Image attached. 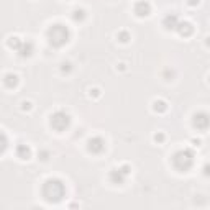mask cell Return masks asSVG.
I'll use <instances>...</instances> for the list:
<instances>
[{"label": "cell", "mask_w": 210, "mask_h": 210, "mask_svg": "<svg viewBox=\"0 0 210 210\" xmlns=\"http://www.w3.org/2000/svg\"><path fill=\"white\" fill-rule=\"evenodd\" d=\"M194 128L200 131H205L207 128L210 126V115L209 113H204V112H199V113L194 115Z\"/></svg>", "instance_id": "3957f363"}, {"label": "cell", "mask_w": 210, "mask_h": 210, "mask_svg": "<svg viewBox=\"0 0 210 210\" xmlns=\"http://www.w3.org/2000/svg\"><path fill=\"white\" fill-rule=\"evenodd\" d=\"M16 156L20 158V159H30V156H31V151H30V148H28L27 145H20L18 146V149H16Z\"/></svg>", "instance_id": "8992f818"}, {"label": "cell", "mask_w": 210, "mask_h": 210, "mask_svg": "<svg viewBox=\"0 0 210 210\" xmlns=\"http://www.w3.org/2000/svg\"><path fill=\"white\" fill-rule=\"evenodd\" d=\"M69 30L61 25V23H56V25H51V28L48 30V38H49V43L54 46H62L69 41Z\"/></svg>", "instance_id": "6da1fadb"}, {"label": "cell", "mask_w": 210, "mask_h": 210, "mask_svg": "<svg viewBox=\"0 0 210 210\" xmlns=\"http://www.w3.org/2000/svg\"><path fill=\"white\" fill-rule=\"evenodd\" d=\"M207 46H210V38H207Z\"/></svg>", "instance_id": "8fae6325"}, {"label": "cell", "mask_w": 210, "mask_h": 210, "mask_svg": "<svg viewBox=\"0 0 210 210\" xmlns=\"http://www.w3.org/2000/svg\"><path fill=\"white\" fill-rule=\"evenodd\" d=\"M49 123H51V126H53L54 130L62 131V130H66V128L69 126V123H71V117H69L66 112L59 110V112H56V113L51 115Z\"/></svg>", "instance_id": "7a4b0ae2"}, {"label": "cell", "mask_w": 210, "mask_h": 210, "mask_svg": "<svg viewBox=\"0 0 210 210\" xmlns=\"http://www.w3.org/2000/svg\"><path fill=\"white\" fill-rule=\"evenodd\" d=\"M187 2H189V5H199L200 0H187Z\"/></svg>", "instance_id": "30bf717a"}, {"label": "cell", "mask_w": 210, "mask_h": 210, "mask_svg": "<svg viewBox=\"0 0 210 210\" xmlns=\"http://www.w3.org/2000/svg\"><path fill=\"white\" fill-rule=\"evenodd\" d=\"M22 105H23V110H25V108H27V110H30V108H31V102H23Z\"/></svg>", "instance_id": "9c48e42d"}, {"label": "cell", "mask_w": 210, "mask_h": 210, "mask_svg": "<svg viewBox=\"0 0 210 210\" xmlns=\"http://www.w3.org/2000/svg\"><path fill=\"white\" fill-rule=\"evenodd\" d=\"M31 53H33V43L31 41H27V43L23 41L22 46L18 48V54L25 57V56H31Z\"/></svg>", "instance_id": "5b68a950"}, {"label": "cell", "mask_w": 210, "mask_h": 210, "mask_svg": "<svg viewBox=\"0 0 210 210\" xmlns=\"http://www.w3.org/2000/svg\"><path fill=\"white\" fill-rule=\"evenodd\" d=\"M117 38H120L122 43H126L128 39H130V34L126 33V31H120V33H117Z\"/></svg>", "instance_id": "52a82bcc"}, {"label": "cell", "mask_w": 210, "mask_h": 210, "mask_svg": "<svg viewBox=\"0 0 210 210\" xmlns=\"http://www.w3.org/2000/svg\"><path fill=\"white\" fill-rule=\"evenodd\" d=\"M163 140H164V136H163V135H161V133L154 135V141H163Z\"/></svg>", "instance_id": "ba28073f"}, {"label": "cell", "mask_w": 210, "mask_h": 210, "mask_svg": "<svg viewBox=\"0 0 210 210\" xmlns=\"http://www.w3.org/2000/svg\"><path fill=\"white\" fill-rule=\"evenodd\" d=\"M87 149L92 154H100L102 151H105V141L99 136L92 138V140H89V143H87Z\"/></svg>", "instance_id": "277c9868"}, {"label": "cell", "mask_w": 210, "mask_h": 210, "mask_svg": "<svg viewBox=\"0 0 210 210\" xmlns=\"http://www.w3.org/2000/svg\"><path fill=\"white\" fill-rule=\"evenodd\" d=\"M209 79H210V77H209Z\"/></svg>", "instance_id": "7c38bea8"}]
</instances>
